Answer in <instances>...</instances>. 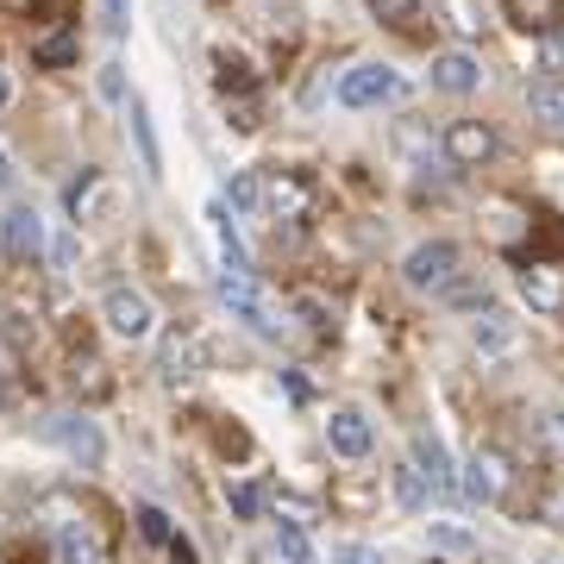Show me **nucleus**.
Listing matches in <instances>:
<instances>
[{
	"instance_id": "obj_25",
	"label": "nucleus",
	"mask_w": 564,
	"mask_h": 564,
	"mask_svg": "<svg viewBox=\"0 0 564 564\" xmlns=\"http://www.w3.org/2000/svg\"><path fill=\"white\" fill-rule=\"evenodd\" d=\"M51 552H57V564H101V545L88 540L82 527H57L51 533Z\"/></svg>"
},
{
	"instance_id": "obj_37",
	"label": "nucleus",
	"mask_w": 564,
	"mask_h": 564,
	"mask_svg": "<svg viewBox=\"0 0 564 564\" xmlns=\"http://www.w3.org/2000/svg\"><path fill=\"white\" fill-rule=\"evenodd\" d=\"M13 101V82H7V69H0V107Z\"/></svg>"
},
{
	"instance_id": "obj_27",
	"label": "nucleus",
	"mask_w": 564,
	"mask_h": 564,
	"mask_svg": "<svg viewBox=\"0 0 564 564\" xmlns=\"http://www.w3.org/2000/svg\"><path fill=\"white\" fill-rule=\"evenodd\" d=\"M370 13L383 25H395V32H414L421 25V0H370Z\"/></svg>"
},
{
	"instance_id": "obj_35",
	"label": "nucleus",
	"mask_w": 564,
	"mask_h": 564,
	"mask_svg": "<svg viewBox=\"0 0 564 564\" xmlns=\"http://www.w3.org/2000/svg\"><path fill=\"white\" fill-rule=\"evenodd\" d=\"M170 564H202V558H195V545L188 540H170Z\"/></svg>"
},
{
	"instance_id": "obj_1",
	"label": "nucleus",
	"mask_w": 564,
	"mask_h": 564,
	"mask_svg": "<svg viewBox=\"0 0 564 564\" xmlns=\"http://www.w3.org/2000/svg\"><path fill=\"white\" fill-rule=\"evenodd\" d=\"M214 295H220L226 314H232L239 326H251L258 339H282V307L258 289V276H251V270H226V263H220V282H214Z\"/></svg>"
},
{
	"instance_id": "obj_18",
	"label": "nucleus",
	"mask_w": 564,
	"mask_h": 564,
	"mask_svg": "<svg viewBox=\"0 0 564 564\" xmlns=\"http://www.w3.org/2000/svg\"><path fill=\"white\" fill-rule=\"evenodd\" d=\"M7 245H13V258H25V263L44 258V220H39V207H13V214H7Z\"/></svg>"
},
{
	"instance_id": "obj_33",
	"label": "nucleus",
	"mask_w": 564,
	"mask_h": 564,
	"mask_svg": "<svg viewBox=\"0 0 564 564\" xmlns=\"http://www.w3.org/2000/svg\"><path fill=\"white\" fill-rule=\"evenodd\" d=\"M101 95H107V101H126V76H120V63H101Z\"/></svg>"
},
{
	"instance_id": "obj_23",
	"label": "nucleus",
	"mask_w": 564,
	"mask_h": 564,
	"mask_svg": "<svg viewBox=\"0 0 564 564\" xmlns=\"http://www.w3.org/2000/svg\"><path fill=\"white\" fill-rule=\"evenodd\" d=\"M126 120H132V139H139V163H144V176H163V151H158V126H151V107L132 101V107H126Z\"/></svg>"
},
{
	"instance_id": "obj_19",
	"label": "nucleus",
	"mask_w": 564,
	"mask_h": 564,
	"mask_svg": "<svg viewBox=\"0 0 564 564\" xmlns=\"http://www.w3.org/2000/svg\"><path fill=\"white\" fill-rule=\"evenodd\" d=\"M527 113H533L540 132L564 139V82H533V88H527Z\"/></svg>"
},
{
	"instance_id": "obj_20",
	"label": "nucleus",
	"mask_w": 564,
	"mask_h": 564,
	"mask_svg": "<svg viewBox=\"0 0 564 564\" xmlns=\"http://www.w3.org/2000/svg\"><path fill=\"white\" fill-rule=\"evenodd\" d=\"M440 302L452 314H484V307H496V289H489V276H452L440 289Z\"/></svg>"
},
{
	"instance_id": "obj_32",
	"label": "nucleus",
	"mask_w": 564,
	"mask_h": 564,
	"mask_svg": "<svg viewBox=\"0 0 564 564\" xmlns=\"http://www.w3.org/2000/svg\"><path fill=\"white\" fill-rule=\"evenodd\" d=\"M333 564H383V552L364 545V540H351V545H333Z\"/></svg>"
},
{
	"instance_id": "obj_6",
	"label": "nucleus",
	"mask_w": 564,
	"mask_h": 564,
	"mask_svg": "<svg viewBox=\"0 0 564 564\" xmlns=\"http://www.w3.org/2000/svg\"><path fill=\"white\" fill-rule=\"evenodd\" d=\"M44 440H51V445H63V452H69V458H76L82 470H95V464L107 458L101 426L88 421V414H51V421H44Z\"/></svg>"
},
{
	"instance_id": "obj_11",
	"label": "nucleus",
	"mask_w": 564,
	"mask_h": 564,
	"mask_svg": "<svg viewBox=\"0 0 564 564\" xmlns=\"http://www.w3.org/2000/svg\"><path fill=\"white\" fill-rule=\"evenodd\" d=\"M521 295H527V307L533 314H558L564 307V270L558 263H521Z\"/></svg>"
},
{
	"instance_id": "obj_10",
	"label": "nucleus",
	"mask_w": 564,
	"mask_h": 564,
	"mask_svg": "<svg viewBox=\"0 0 564 564\" xmlns=\"http://www.w3.org/2000/svg\"><path fill=\"white\" fill-rule=\"evenodd\" d=\"M426 76H433V88H440V95H477V88H484V57H477V51H440V57H433V69H426Z\"/></svg>"
},
{
	"instance_id": "obj_17",
	"label": "nucleus",
	"mask_w": 564,
	"mask_h": 564,
	"mask_svg": "<svg viewBox=\"0 0 564 564\" xmlns=\"http://www.w3.org/2000/svg\"><path fill=\"white\" fill-rule=\"evenodd\" d=\"M207 226H214V245H220V263H226V270H258V263H251V245H245L239 226H232V207L214 202V207H207Z\"/></svg>"
},
{
	"instance_id": "obj_22",
	"label": "nucleus",
	"mask_w": 564,
	"mask_h": 564,
	"mask_svg": "<svg viewBox=\"0 0 564 564\" xmlns=\"http://www.w3.org/2000/svg\"><path fill=\"white\" fill-rule=\"evenodd\" d=\"M270 564H314V545H307L302 521H276V533H270Z\"/></svg>"
},
{
	"instance_id": "obj_31",
	"label": "nucleus",
	"mask_w": 564,
	"mask_h": 564,
	"mask_svg": "<svg viewBox=\"0 0 564 564\" xmlns=\"http://www.w3.org/2000/svg\"><path fill=\"white\" fill-rule=\"evenodd\" d=\"M126 25H132V7H126V0H101V32L107 39H126Z\"/></svg>"
},
{
	"instance_id": "obj_26",
	"label": "nucleus",
	"mask_w": 564,
	"mask_h": 564,
	"mask_svg": "<svg viewBox=\"0 0 564 564\" xmlns=\"http://www.w3.org/2000/svg\"><path fill=\"white\" fill-rule=\"evenodd\" d=\"M395 144H402L408 158L421 163V170H426V163H433V151H440V139H433V132H426L421 120H402V126H395Z\"/></svg>"
},
{
	"instance_id": "obj_14",
	"label": "nucleus",
	"mask_w": 564,
	"mask_h": 564,
	"mask_svg": "<svg viewBox=\"0 0 564 564\" xmlns=\"http://www.w3.org/2000/svg\"><path fill=\"white\" fill-rule=\"evenodd\" d=\"M514 339H521V326L508 321L502 307H484V314L470 321V345H477L484 358H502V351H514Z\"/></svg>"
},
{
	"instance_id": "obj_13",
	"label": "nucleus",
	"mask_w": 564,
	"mask_h": 564,
	"mask_svg": "<svg viewBox=\"0 0 564 564\" xmlns=\"http://www.w3.org/2000/svg\"><path fill=\"white\" fill-rule=\"evenodd\" d=\"M508 25H521V32H533V39H552L564 25V0H502Z\"/></svg>"
},
{
	"instance_id": "obj_8",
	"label": "nucleus",
	"mask_w": 564,
	"mask_h": 564,
	"mask_svg": "<svg viewBox=\"0 0 564 564\" xmlns=\"http://www.w3.org/2000/svg\"><path fill=\"white\" fill-rule=\"evenodd\" d=\"M370 445H377V426H370L364 408H333V414H326V452H333V458L364 464Z\"/></svg>"
},
{
	"instance_id": "obj_15",
	"label": "nucleus",
	"mask_w": 564,
	"mask_h": 564,
	"mask_svg": "<svg viewBox=\"0 0 564 564\" xmlns=\"http://www.w3.org/2000/svg\"><path fill=\"white\" fill-rule=\"evenodd\" d=\"M433 20H440L458 44H477V39H484V25H489L484 20V0H433Z\"/></svg>"
},
{
	"instance_id": "obj_3",
	"label": "nucleus",
	"mask_w": 564,
	"mask_h": 564,
	"mask_svg": "<svg viewBox=\"0 0 564 564\" xmlns=\"http://www.w3.org/2000/svg\"><path fill=\"white\" fill-rule=\"evenodd\" d=\"M402 95V76L389 69V63H351L339 76V88H333V101L345 107V113H364V107H383Z\"/></svg>"
},
{
	"instance_id": "obj_24",
	"label": "nucleus",
	"mask_w": 564,
	"mask_h": 564,
	"mask_svg": "<svg viewBox=\"0 0 564 564\" xmlns=\"http://www.w3.org/2000/svg\"><path fill=\"white\" fill-rule=\"evenodd\" d=\"M395 502H402L408 514H426V508H433V484L421 477V464H414V458L395 464Z\"/></svg>"
},
{
	"instance_id": "obj_16",
	"label": "nucleus",
	"mask_w": 564,
	"mask_h": 564,
	"mask_svg": "<svg viewBox=\"0 0 564 564\" xmlns=\"http://www.w3.org/2000/svg\"><path fill=\"white\" fill-rule=\"evenodd\" d=\"M158 370H163V383H188V377H202V339L170 333L163 351H158Z\"/></svg>"
},
{
	"instance_id": "obj_21",
	"label": "nucleus",
	"mask_w": 564,
	"mask_h": 564,
	"mask_svg": "<svg viewBox=\"0 0 564 564\" xmlns=\"http://www.w3.org/2000/svg\"><path fill=\"white\" fill-rule=\"evenodd\" d=\"M220 202L232 207V220H258V214H263V176H258V170H239V176L226 182Z\"/></svg>"
},
{
	"instance_id": "obj_38",
	"label": "nucleus",
	"mask_w": 564,
	"mask_h": 564,
	"mask_svg": "<svg viewBox=\"0 0 564 564\" xmlns=\"http://www.w3.org/2000/svg\"><path fill=\"white\" fill-rule=\"evenodd\" d=\"M552 527H564V496H558V502H552Z\"/></svg>"
},
{
	"instance_id": "obj_28",
	"label": "nucleus",
	"mask_w": 564,
	"mask_h": 564,
	"mask_svg": "<svg viewBox=\"0 0 564 564\" xmlns=\"http://www.w3.org/2000/svg\"><path fill=\"white\" fill-rule=\"evenodd\" d=\"M226 508H232L239 521H258V514H263V489L258 484H232V489H226Z\"/></svg>"
},
{
	"instance_id": "obj_4",
	"label": "nucleus",
	"mask_w": 564,
	"mask_h": 564,
	"mask_svg": "<svg viewBox=\"0 0 564 564\" xmlns=\"http://www.w3.org/2000/svg\"><path fill=\"white\" fill-rule=\"evenodd\" d=\"M458 258L464 251L452 239H426V245H414V251L402 258V282L414 289V295H440L445 282L458 276Z\"/></svg>"
},
{
	"instance_id": "obj_5",
	"label": "nucleus",
	"mask_w": 564,
	"mask_h": 564,
	"mask_svg": "<svg viewBox=\"0 0 564 564\" xmlns=\"http://www.w3.org/2000/svg\"><path fill=\"white\" fill-rule=\"evenodd\" d=\"M508 484H514V470H508V458L496 452V445H477V452L464 458V470H458L464 502H477V508L502 502V496H508Z\"/></svg>"
},
{
	"instance_id": "obj_12",
	"label": "nucleus",
	"mask_w": 564,
	"mask_h": 564,
	"mask_svg": "<svg viewBox=\"0 0 564 564\" xmlns=\"http://www.w3.org/2000/svg\"><path fill=\"white\" fill-rule=\"evenodd\" d=\"M414 464H421V477L433 484V496H452L458 489V464H452L440 433H414Z\"/></svg>"
},
{
	"instance_id": "obj_29",
	"label": "nucleus",
	"mask_w": 564,
	"mask_h": 564,
	"mask_svg": "<svg viewBox=\"0 0 564 564\" xmlns=\"http://www.w3.org/2000/svg\"><path fill=\"white\" fill-rule=\"evenodd\" d=\"M139 533L151 545H170L176 540V533H170V514H163V508H139Z\"/></svg>"
},
{
	"instance_id": "obj_30",
	"label": "nucleus",
	"mask_w": 564,
	"mask_h": 564,
	"mask_svg": "<svg viewBox=\"0 0 564 564\" xmlns=\"http://www.w3.org/2000/svg\"><path fill=\"white\" fill-rule=\"evenodd\" d=\"M76 57V32H51V39H39V63H69Z\"/></svg>"
},
{
	"instance_id": "obj_9",
	"label": "nucleus",
	"mask_w": 564,
	"mask_h": 564,
	"mask_svg": "<svg viewBox=\"0 0 564 564\" xmlns=\"http://www.w3.org/2000/svg\"><path fill=\"white\" fill-rule=\"evenodd\" d=\"M307 207H314V182L302 170H270L263 176V214H276V220H307Z\"/></svg>"
},
{
	"instance_id": "obj_7",
	"label": "nucleus",
	"mask_w": 564,
	"mask_h": 564,
	"mask_svg": "<svg viewBox=\"0 0 564 564\" xmlns=\"http://www.w3.org/2000/svg\"><path fill=\"white\" fill-rule=\"evenodd\" d=\"M440 151H445L452 170H484V163L496 158V126L489 120H452L445 139H440Z\"/></svg>"
},
{
	"instance_id": "obj_34",
	"label": "nucleus",
	"mask_w": 564,
	"mask_h": 564,
	"mask_svg": "<svg viewBox=\"0 0 564 564\" xmlns=\"http://www.w3.org/2000/svg\"><path fill=\"white\" fill-rule=\"evenodd\" d=\"M433 540H440L445 552H464V545H470V533H464V527H433Z\"/></svg>"
},
{
	"instance_id": "obj_2",
	"label": "nucleus",
	"mask_w": 564,
	"mask_h": 564,
	"mask_svg": "<svg viewBox=\"0 0 564 564\" xmlns=\"http://www.w3.org/2000/svg\"><path fill=\"white\" fill-rule=\"evenodd\" d=\"M101 321H107V333L113 339H151L158 333V302L144 295V289H132V282H120V289H107L101 295Z\"/></svg>"
},
{
	"instance_id": "obj_36",
	"label": "nucleus",
	"mask_w": 564,
	"mask_h": 564,
	"mask_svg": "<svg viewBox=\"0 0 564 564\" xmlns=\"http://www.w3.org/2000/svg\"><path fill=\"white\" fill-rule=\"evenodd\" d=\"M0 188H13V163H7V151H0Z\"/></svg>"
}]
</instances>
